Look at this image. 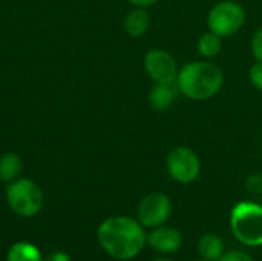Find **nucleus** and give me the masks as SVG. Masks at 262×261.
Here are the masks:
<instances>
[{"instance_id": "nucleus-1", "label": "nucleus", "mask_w": 262, "mask_h": 261, "mask_svg": "<svg viewBox=\"0 0 262 261\" xmlns=\"http://www.w3.org/2000/svg\"><path fill=\"white\" fill-rule=\"evenodd\" d=\"M144 226L124 215L106 218L97 232L101 248L117 260H132L147 245Z\"/></svg>"}, {"instance_id": "nucleus-2", "label": "nucleus", "mask_w": 262, "mask_h": 261, "mask_svg": "<svg viewBox=\"0 0 262 261\" xmlns=\"http://www.w3.org/2000/svg\"><path fill=\"white\" fill-rule=\"evenodd\" d=\"M181 95L192 102H206L215 97L224 85L221 66L210 60H195L186 63L175 80Z\"/></svg>"}, {"instance_id": "nucleus-3", "label": "nucleus", "mask_w": 262, "mask_h": 261, "mask_svg": "<svg viewBox=\"0 0 262 261\" xmlns=\"http://www.w3.org/2000/svg\"><path fill=\"white\" fill-rule=\"evenodd\" d=\"M230 228L235 238L246 246H262V206L239 202L230 212Z\"/></svg>"}, {"instance_id": "nucleus-4", "label": "nucleus", "mask_w": 262, "mask_h": 261, "mask_svg": "<svg viewBox=\"0 0 262 261\" xmlns=\"http://www.w3.org/2000/svg\"><path fill=\"white\" fill-rule=\"evenodd\" d=\"M6 202L20 217H34L43 206V192L38 185L29 178H17L6 188Z\"/></svg>"}, {"instance_id": "nucleus-5", "label": "nucleus", "mask_w": 262, "mask_h": 261, "mask_svg": "<svg viewBox=\"0 0 262 261\" xmlns=\"http://www.w3.org/2000/svg\"><path fill=\"white\" fill-rule=\"evenodd\" d=\"M246 18V11L238 2L221 0L210 8L207 14V26L209 31L227 38L243 29Z\"/></svg>"}, {"instance_id": "nucleus-6", "label": "nucleus", "mask_w": 262, "mask_h": 261, "mask_svg": "<svg viewBox=\"0 0 262 261\" xmlns=\"http://www.w3.org/2000/svg\"><path fill=\"white\" fill-rule=\"evenodd\" d=\"M166 168L172 180L181 185H190L201 174V160L189 146H177L169 152Z\"/></svg>"}, {"instance_id": "nucleus-7", "label": "nucleus", "mask_w": 262, "mask_h": 261, "mask_svg": "<svg viewBox=\"0 0 262 261\" xmlns=\"http://www.w3.org/2000/svg\"><path fill=\"white\" fill-rule=\"evenodd\" d=\"M144 71L154 83H175L178 75V65L173 55L163 49L154 48L144 55Z\"/></svg>"}, {"instance_id": "nucleus-8", "label": "nucleus", "mask_w": 262, "mask_h": 261, "mask_svg": "<svg viewBox=\"0 0 262 261\" xmlns=\"http://www.w3.org/2000/svg\"><path fill=\"white\" fill-rule=\"evenodd\" d=\"M172 212V202L163 192L147 194L138 205V222L144 228H158L163 226Z\"/></svg>"}, {"instance_id": "nucleus-9", "label": "nucleus", "mask_w": 262, "mask_h": 261, "mask_svg": "<svg viewBox=\"0 0 262 261\" xmlns=\"http://www.w3.org/2000/svg\"><path fill=\"white\" fill-rule=\"evenodd\" d=\"M147 245L160 254H173L183 245V235L178 229L169 226L154 228L147 235Z\"/></svg>"}, {"instance_id": "nucleus-10", "label": "nucleus", "mask_w": 262, "mask_h": 261, "mask_svg": "<svg viewBox=\"0 0 262 261\" xmlns=\"http://www.w3.org/2000/svg\"><path fill=\"white\" fill-rule=\"evenodd\" d=\"M178 95L180 91L177 83H155L149 91L147 100L154 111L164 112L173 106V103L178 100Z\"/></svg>"}, {"instance_id": "nucleus-11", "label": "nucleus", "mask_w": 262, "mask_h": 261, "mask_svg": "<svg viewBox=\"0 0 262 261\" xmlns=\"http://www.w3.org/2000/svg\"><path fill=\"white\" fill-rule=\"evenodd\" d=\"M150 26H152V17L146 8L135 6V9L127 12V15L124 17V22H123V28H124L126 34L134 38L143 37L150 29Z\"/></svg>"}, {"instance_id": "nucleus-12", "label": "nucleus", "mask_w": 262, "mask_h": 261, "mask_svg": "<svg viewBox=\"0 0 262 261\" xmlns=\"http://www.w3.org/2000/svg\"><path fill=\"white\" fill-rule=\"evenodd\" d=\"M198 254L209 261H218L224 254V243L216 234H206L198 240Z\"/></svg>"}, {"instance_id": "nucleus-13", "label": "nucleus", "mask_w": 262, "mask_h": 261, "mask_svg": "<svg viewBox=\"0 0 262 261\" xmlns=\"http://www.w3.org/2000/svg\"><path fill=\"white\" fill-rule=\"evenodd\" d=\"M23 169L21 158L15 152H5L0 155V180L5 183H11L20 178Z\"/></svg>"}, {"instance_id": "nucleus-14", "label": "nucleus", "mask_w": 262, "mask_h": 261, "mask_svg": "<svg viewBox=\"0 0 262 261\" xmlns=\"http://www.w3.org/2000/svg\"><path fill=\"white\" fill-rule=\"evenodd\" d=\"M223 46H224L223 37L212 32V31L204 32L198 38V43H196V49H198L200 55L204 57L206 60L218 57L221 54V51H223Z\"/></svg>"}, {"instance_id": "nucleus-15", "label": "nucleus", "mask_w": 262, "mask_h": 261, "mask_svg": "<svg viewBox=\"0 0 262 261\" xmlns=\"http://www.w3.org/2000/svg\"><path fill=\"white\" fill-rule=\"evenodd\" d=\"M6 261H43L40 251L31 243H15L8 251Z\"/></svg>"}, {"instance_id": "nucleus-16", "label": "nucleus", "mask_w": 262, "mask_h": 261, "mask_svg": "<svg viewBox=\"0 0 262 261\" xmlns=\"http://www.w3.org/2000/svg\"><path fill=\"white\" fill-rule=\"evenodd\" d=\"M249 78H250V83L253 85V88H256L258 91L262 92V62H255L250 66Z\"/></svg>"}, {"instance_id": "nucleus-17", "label": "nucleus", "mask_w": 262, "mask_h": 261, "mask_svg": "<svg viewBox=\"0 0 262 261\" xmlns=\"http://www.w3.org/2000/svg\"><path fill=\"white\" fill-rule=\"evenodd\" d=\"M250 49H252V54H253L255 60L262 62V26L255 32V35L252 38V43H250Z\"/></svg>"}, {"instance_id": "nucleus-18", "label": "nucleus", "mask_w": 262, "mask_h": 261, "mask_svg": "<svg viewBox=\"0 0 262 261\" xmlns=\"http://www.w3.org/2000/svg\"><path fill=\"white\" fill-rule=\"evenodd\" d=\"M218 261H253V258L243 251H229L223 254V257Z\"/></svg>"}, {"instance_id": "nucleus-19", "label": "nucleus", "mask_w": 262, "mask_h": 261, "mask_svg": "<svg viewBox=\"0 0 262 261\" xmlns=\"http://www.w3.org/2000/svg\"><path fill=\"white\" fill-rule=\"evenodd\" d=\"M127 2L137 8H149V6H154L160 0H127Z\"/></svg>"}, {"instance_id": "nucleus-20", "label": "nucleus", "mask_w": 262, "mask_h": 261, "mask_svg": "<svg viewBox=\"0 0 262 261\" xmlns=\"http://www.w3.org/2000/svg\"><path fill=\"white\" fill-rule=\"evenodd\" d=\"M48 261H71L64 252H54L48 257Z\"/></svg>"}, {"instance_id": "nucleus-21", "label": "nucleus", "mask_w": 262, "mask_h": 261, "mask_svg": "<svg viewBox=\"0 0 262 261\" xmlns=\"http://www.w3.org/2000/svg\"><path fill=\"white\" fill-rule=\"evenodd\" d=\"M155 261H173V260H169V258H158V260Z\"/></svg>"}, {"instance_id": "nucleus-22", "label": "nucleus", "mask_w": 262, "mask_h": 261, "mask_svg": "<svg viewBox=\"0 0 262 261\" xmlns=\"http://www.w3.org/2000/svg\"><path fill=\"white\" fill-rule=\"evenodd\" d=\"M200 261H209V260H204V258H203V260H200Z\"/></svg>"}]
</instances>
